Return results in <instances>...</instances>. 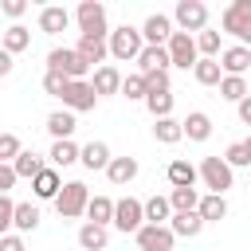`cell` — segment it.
<instances>
[{"mask_svg":"<svg viewBox=\"0 0 251 251\" xmlns=\"http://www.w3.org/2000/svg\"><path fill=\"white\" fill-rule=\"evenodd\" d=\"M165 200H169V208H173V212H196L200 192H196V188H173Z\"/></svg>","mask_w":251,"mask_h":251,"instance_id":"34","label":"cell"},{"mask_svg":"<svg viewBox=\"0 0 251 251\" xmlns=\"http://www.w3.org/2000/svg\"><path fill=\"white\" fill-rule=\"evenodd\" d=\"M75 20H78L82 35H94V39H106V35H110V31H106V4H102V0H82V4L75 8Z\"/></svg>","mask_w":251,"mask_h":251,"instance_id":"5","label":"cell"},{"mask_svg":"<svg viewBox=\"0 0 251 251\" xmlns=\"http://www.w3.org/2000/svg\"><path fill=\"white\" fill-rule=\"evenodd\" d=\"M180 129H184L188 141H208V137H212V118H208L204 110H192V114L180 122Z\"/></svg>","mask_w":251,"mask_h":251,"instance_id":"20","label":"cell"},{"mask_svg":"<svg viewBox=\"0 0 251 251\" xmlns=\"http://www.w3.org/2000/svg\"><path fill=\"white\" fill-rule=\"evenodd\" d=\"M0 47L16 59L20 51H27V47H31V31H27L24 24H12V27H4V31H0Z\"/></svg>","mask_w":251,"mask_h":251,"instance_id":"16","label":"cell"},{"mask_svg":"<svg viewBox=\"0 0 251 251\" xmlns=\"http://www.w3.org/2000/svg\"><path fill=\"white\" fill-rule=\"evenodd\" d=\"M192 78H196L200 86H220L224 71H220V63H216V59H196V67H192Z\"/></svg>","mask_w":251,"mask_h":251,"instance_id":"30","label":"cell"},{"mask_svg":"<svg viewBox=\"0 0 251 251\" xmlns=\"http://www.w3.org/2000/svg\"><path fill=\"white\" fill-rule=\"evenodd\" d=\"M86 216H90V224L110 227V220H114V200H110V196H90V200H86Z\"/></svg>","mask_w":251,"mask_h":251,"instance_id":"29","label":"cell"},{"mask_svg":"<svg viewBox=\"0 0 251 251\" xmlns=\"http://www.w3.org/2000/svg\"><path fill=\"white\" fill-rule=\"evenodd\" d=\"M59 98H63V106H67L71 114H86V110H94V106H98V94H94L90 78H75V82H67Z\"/></svg>","mask_w":251,"mask_h":251,"instance_id":"7","label":"cell"},{"mask_svg":"<svg viewBox=\"0 0 251 251\" xmlns=\"http://www.w3.org/2000/svg\"><path fill=\"white\" fill-rule=\"evenodd\" d=\"M16 184V173H12V165H0V196H8V188Z\"/></svg>","mask_w":251,"mask_h":251,"instance_id":"46","label":"cell"},{"mask_svg":"<svg viewBox=\"0 0 251 251\" xmlns=\"http://www.w3.org/2000/svg\"><path fill=\"white\" fill-rule=\"evenodd\" d=\"M153 137H157L161 145H176V141L184 137V129H180V122H176V118H157V126H153Z\"/></svg>","mask_w":251,"mask_h":251,"instance_id":"32","label":"cell"},{"mask_svg":"<svg viewBox=\"0 0 251 251\" xmlns=\"http://www.w3.org/2000/svg\"><path fill=\"white\" fill-rule=\"evenodd\" d=\"M67 82H71V78L55 75V71H47V75H43V90H47V94H55V98L63 94V86H67Z\"/></svg>","mask_w":251,"mask_h":251,"instance_id":"44","label":"cell"},{"mask_svg":"<svg viewBox=\"0 0 251 251\" xmlns=\"http://www.w3.org/2000/svg\"><path fill=\"white\" fill-rule=\"evenodd\" d=\"M196 216H200L204 224H220V220H227V200H224V196H216V192H208V196H200Z\"/></svg>","mask_w":251,"mask_h":251,"instance_id":"23","label":"cell"},{"mask_svg":"<svg viewBox=\"0 0 251 251\" xmlns=\"http://www.w3.org/2000/svg\"><path fill=\"white\" fill-rule=\"evenodd\" d=\"M165 227H169L173 235H188V239H192V235H200V231H204V220H200L196 212H173Z\"/></svg>","mask_w":251,"mask_h":251,"instance_id":"24","label":"cell"},{"mask_svg":"<svg viewBox=\"0 0 251 251\" xmlns=\"http://www.w3.org/2000/svg\"><path fill=\"white\" fill-rule=\"evenodd\" d=\"M78 161H82L90 173H98V169L106 173V165H110V145H106V141H90V145L78 149Z\"/></svg>","mask_w":251,"mask_h":251,"instance_id":"21","label":"cell"},{"mask_svg":"<svg viewBox=\"0 0 251 251\" xmlns=\"http://www.w3.org/2000/svg\"><path fill=\"white\" fill-rule=\"evenodd\" d=\"M243 149H247V157H251V137H247V141H243Z\"/></svg>","mask_w":251,"mask_h":251,"instance_id":"50","label":"cell"},{"mask_svg":"<svg viewBox=\"0 0 251 251\" xmlns=\"http://www.w3.org/2000/svg\"><path fill=\"white\" fill-rule=\"evenodd\" d=\"M12 212H16V200H12V196H0V235H8V227H12Z\"/></svg>","mask_w":251,"mask_h":251,"instance_id":"43","label":"cell"},{"mask_svg":"<svg viewBox=\"0 0 251 251\" xmlns=\"http://www.w3.org/2000/svg\"><path fill=\"white\" fill-rule=\"evenodd\" d=\"M235 110H239V122H243V126H251V94H247L243 102H235Z\"/></svg>","mask_w":251,"mask_h":251,"instance_id":"48","label":"cell"},{"mask_svg":"<svg viewBox=\"0 0 251 251\" xmlns=\"http://www.w3.org/2000/svg\"><path fill=\"white\" fill-rule=\"evenodd\" d=\"M12 67H16V59H12V55L0 47V78H4V75H12Z\"/></svg>","mask_w":251,"mask_h":251,"instance_id":"49","label":"cell"},{"mask_svg":"<svg viewBox=\"0 0 251 251\" xmlns=\"http://www.w3.org/2000/svg\"><path fill=\"white\" fill-rule=\"evenodd\" d=\"M224 161H227V169H243V165H251V157H247L243 141H231V145H227V153H224Z\"/></svg>","mask_w":251,"mask_h":251,"instance_id":"41","label":"cell"},{"mask_svg":"<svg viewBox=\"0 0 251 251\" xmlns=\"http://www.w3.org/2000/svg\"><path fill=\"white\" fill-rule=\"evenodd\" d=\"M0 12L12 16V20H20V16L27 12V0H0Z\"/></svg>","mask_w":251,"mask_h":251,"instance_id":"45","label":"cell"},{"mask_svg":"<svg viewBox=\"0 0 251 251\" xmlns=\"http://www.w3.org/2000/svg\"><path fill=\"white\" fill-rule=\"evenodd\" d=\"M106 239H110V227H102V224H90V220H86V224L78 227V247H82V251H102Z\"/></svg>","mask_w":251,"mask_h":251,"instance_id":"27","label":"cell"},{"mask_svg":"<svg viewBox=\"0 0 251 251\" xmlns=\"http://www.w3.org/2000/svg\"><path fill=\"white\" fill-rule=\"evenodd\" d=\"M47 157H51V169H67V165L78 161V145H75V141H55Z\"/></svg>","mask_w":251,"mask_h":251,"instance_id":"33","label":"cell"},{"mask_svg":"<svg viewBox=\"0 0 251 251\" xmlns=\"http://www.w3.org/2000/svg\"><path fill=\"white\" fill-rule=\"evenodd\" d=\"M122 94L145 102V78H141V75H126V78H122Z\"/></svg>","mask_w":251,"mask_h":251,"instance_id":"42","label":"cell"},{"mask_svg":"<svg viewBox=\"0 0 251 251\" xmlns=\"http://www.w3.org/2000/svg\"><path fill=\"white\" fill-rule=\"evenodd\" d=\"M31 188H35V196H39V200H55V196H59V188H63L59 169H51V165H47V169L31 180Z\"/></svg>","mask_w":251,"mask_h":251,"instance_id":"28","label":"cell"},{"mask_svg":"<svg viewBox=\"0 0 251 251\" xmlns=\"http://www.w3.org/2000/svg\"><path fill=\"white\" fill-rule=\"evenodd\" d=\"M78 129V122H75V114L71 110H55L51 118H47V133L55 137V141H71V133Z\"/></svg>","mask_w":251,"mask_h":251,"instance_id":"25","label":"cell"},{"mask_svg":"<svg viewBox=\"0 0 251 251\" xmlns=\"http://www.w3.org/2000/svg\"><path fill=\"white\" fill-rule=\"evenodd\" d=\"M169 35H173V20L161 16V12H153V16L141 24V43H145V47H165Z\"/></svg>","mask_w":251,"mask_h":251,"instance_id":"12","label":"cell"},{"mask_svg":"<svg viewBox=\"0 0 251 251\" xmlns=\"http://www.w3.org/2000/svg\"><path fill=\"white\" fill-rule=\"evenodd\" d=\"M196 55H200V59H216V55H220V31H208V27H204V31L196 35Z\"/></svg>","mask_w":251,"mask_h":251,"instance_id":"38","label":"cell"},{"mask_svg":"<svg viewBox=\"0 0 251 251\" xmlns=\"http://www.w3.org/2000/svg\"><path fill=\"white\" fill-rule=\"evenodd\" d=\"M90 86H94V94H122V75H118V67H110V63L94 67Z\"/></svg>","mask_w":251,"mask_h":251,"instance_id":"17","label":"cell"},{"mask_svg":"<svg viewBox=\"0 0 251 251\" xmlns=\"http://www.w3.org/2000/svg\"><path fill=\"white\" fill-rule=\"evenodd\" d=\"M12 227H16V231H35V227H39V208H35V204H16Z\"/></svg>","mask_w":251,"mask_h":251,"instance_id":"35","label":"cell"},{"mask_svg":"<svg viewBox=\"0 0 251 251\" xmlns=\"http://www.w3.org/2000/svg\"><path fill=\"white\" fill-rule=\"evenodd\" d=\"M118 231H137L141 224H145V212H141V200H133V196H126V200H118L114 204V220H110Z\"/></svg>","mask_w":251,"mask_h":251,"instance_id":"11","label":"cell"},{"mask_svg":"<svg viewBox=\"0 0 251 251\" xmlns=\"http://www.w3.org/2000/svg\"><path fill=\"white\" fill-rule=\"evenodd\" d=\"M165 51H169V63L173 67H196V35H188V31H173L169 35V43H165Z\"/></svg>","mask_w":251,"mask_h":251,"instance_id":"9","label":"cell"},{"mask_svg":"<svg viewBox=\"0 0 251 251\" xmlns=\"http://www.w3.org/2000/svg\"><path fill=\"white\" fill-rule=\"evenodd\" d=\"M145 106H149L153 122H157V118H173V90H165V94H145Z\"/></svg>","mask_w":251,"mask_h":251,"instance_id":"37","label":"cell"},{"mask_svg":"<svg viewBox=\"0 0 251 251\" xmlns=\"http://www.w3.org/2000/svg\"><path fill=\"white\" fill-rule=\"evenodd\" d=\"M141 212H145V224H165V220L173 216V208H169L165 196H149V200L141 204Z\"/></svg>","mask_w":251,"mask_h":251,"instance_id":"36","label":"cell"},{"mask_svg":"<svg viewBox=\"0 0 251 251\" xmlns=\"http://www.w3.org/2000/svg\"><path fill=\"white\" fill-rule=\"evenodd\" d=\"M220 24H224L227 35L239 39V47H247V43H251V0H231V4L224 8Z\"/></svg>","mask_w":251,"mask_h":251,"instance_id":"2","label":"cell"},{"mask_svg":"<svg viewBox=\"0 0 251 251\" xmlns=\"http://www.w3.org/2000/svg\"><path fill=\"white\" fill-rule=\"evenodd\" d=\"M165 176H169V184L173 188H196V165L192 161H184V157H176V161H169V169H165Z\"/></svg>","mask_w":251,"mask_h":251,"instance_id":"14","label":"cell"},{"mask_svg":"<svg viewBox=\"0 0 251 251\" xmlns=\"http://www.w3.org/2000/svg\"><path fill=\"white\" fill-rule=\"evenodd\" d=\"M43 169H47V165H43V157H39V153H31V149H20V157L12 161V173H16V180H20V176H24V180H35Z\"/></svg>","mask_w":251,"mask_h":251,"instance_id":"22","label":"cell"},{"mask_svg":"<svg viewBox=\"0 0 251 251\" xmlns=\"http://www.w3.org/2000/svg\"><path fill=\"white\" fill-rule=\"evenodd\" d=\"M67 24H71V12H67V8H59V4L39 8V31L59 35V31H67Z\"/></svg>","mask_w":251,"mask_h":251,"instance_id":"15","label":"cell"},{"mask_svg":"<svg viewBox=\"0 0 251 251\" xmlns=\"http://www.w3.org/2000/svg\"><path fill=\"white\" fill-rule=\"evenodd\" d=\"M137 63V75H149V71H169V51L165 47H141V55L133 59Z\"/></svg>","mask_w":251,"mask_h":251,"instance_id":"19","label":"cell"},{"mask_svg":"<svg viewBox=\"0 0 251 251\" xmlns=\"http://www.w3.org/2000/svg\"><path fill=\"white\" fill-rule=\"evenodd\" d=\"M196 176L204 180V188H212L216 196H224L227 188H231V180H235V173L227 169V161L224 157H204L200 165H196Z\"/></svg>","mask_w":251,"mask_h":251,"instance_id":"4","label":"cell"},{"mask_svg":"<svg viewBox=\"0 0 251 251\" xmlns=\"http://www.w3.org/2000/svg\"><path fill=\"white\" fill-rule=\"evenodd\" d=\"M20 149H24V145H20L16 133H0V165H12V161L20 157Z\"/></svg>","mask_w":251,"mask_h":251,"instance_id":"40","label":"cell"},{"mask_svg":"<svg viewBox=\"0 0 251 251\" xmlns=\"http://www.w3.org/2000/svg\"><path fill=\"white\" fill-rule=\"evenodd\" d=\"M141 27H129V24H122V27H114L110 35H106V51H110V59H137L141 55Z\"/></svg>","mask_w":251,"mask_h":251,"instance_id":"1","label":"cell"},{"mask_svg":"<svg viewBox=\"0 0 251 251\" xmlns=\"http://www.w3.org/2000/svg\"><path fill=\"white\" fill-rule=\"evenodd\" d=\"M75 51H78V59L86 63V67H102V59L110 55L106 51V39H94V35H78V43H75Z\"/></svg>","mask_w":251,"mask_h":251,"instance_id":"18","label":"cell"},{"mask_svg":"<svg viewBox=\"0 0 251 251\" xmlns=\"http://www.w3.org/2000/svg\"><path fill=\"white\" fill-rule=\"evenodd\" d=\"M141 78H145V94H165V90H173L169 71H149V75H141Z\"/></svg>","mask_w":251,"mask_h":251,"instance_id":"39","label":"cell"},{"mask_svg":"<svg viewBox=\"0 0 251 251\" xmlns=\"http://www.w3.org/2000/svg\"><path fill=\"white\" fill-rule=\"evenodd\" d=\"M0 251H24V239H20V235H12V231H8V235H0Z\"/></svg>","mask_w":251,"mask_h":251,"instance_id":"47","label":"cell"},{"mask_svg":"<svg viewBox=\"0 0 251 251\" xmlns=\"http://www.w3.org/2000/svg\"><path fill=\"white\" fill-rule=\"evenodd\" d=\"M47 71H55V75H63V78H86L90 75V67L78 59V51L75 47H55L51 55H47Z\"/></svg>","mask_w":251,"mask_h":251,"instance_id":"6","label":"cell"},{"mask_svg":"<svg viewBox=\"0 0 251 251\" xmlns=\"http://www.w3.org/2000/svg\"><path fill=\"white\" fill-rule=\"evenodd\" d=\"M216 63H220L224 75H243V71L251 67V47H239V43H235V47H224Z\"/></svg>","mask_w":251,"mask_h":251,"instance_id":"13","label":"cell"},{"mask_svg":"<svg viewBox=\"0 0 251 251\" xmlns=\"http://www.w3.org/2000/svg\"><path fill=\"white\" fill-rule=\"evenodd\" d=\"M133 239H137V251H173V243H176V235L165 224H141L133 231Z\"/></svg>","mask_w":251,"mask_h":251,"instance_id":"10","label":"cell"},{"mask_svg":"<svg viewBox=\"0 0 251 251\" xmlns=\"http://www.w3.org/2000/svg\"><path fill=\"white\" fill-rule=\"evenodd\" d=\"M251 90H247V78L243 75H224L220 78V98H227V102H243Z\"/></svg>","mask_w":251,"mask_h":251,"instance_id":"31","label":"cell"},{"mask_svg":"<svg viewBox=\"0 0 251 251\" xmlns=\"http://www.w3.org/2000/svg\"><path fill=\"white\" fill-rule=\"evenodd\" d=\"M86 200H90V188L82 180H67L55 196V208L63 220H78V216H86Z\"/></svg>","mask_w":251,"mask_h":251,"instance_id":"3","label":"cell"},{"mask_svg":"<svg viewBox=\"0 0 251 251\" xmlns=\"http://www.w3.org/2000/svg\"><path fill=\"white\" fill-rule=\"evenodd\" d=\"M173 20H176V27L180 31H204L208 27V4L204 0H180L176 4V12H173Z\"/></svg>","mask_w":251,"mask_h":251,"instance_id":"8","label":"cell"},{"mask_svg":"<svg viewBox=\"0 0 251 251\" xmlns=\"http://www.w3.org/2000/svg\"><path fill=\"white\" fill-rule=\"evenodd\" d=\"M106 176H110V184H129L137 176V157H110Z\"/></svg>","mask_w":251,"mask_h":251,"instance_id":"26","label":"cell"}]
</instances>
